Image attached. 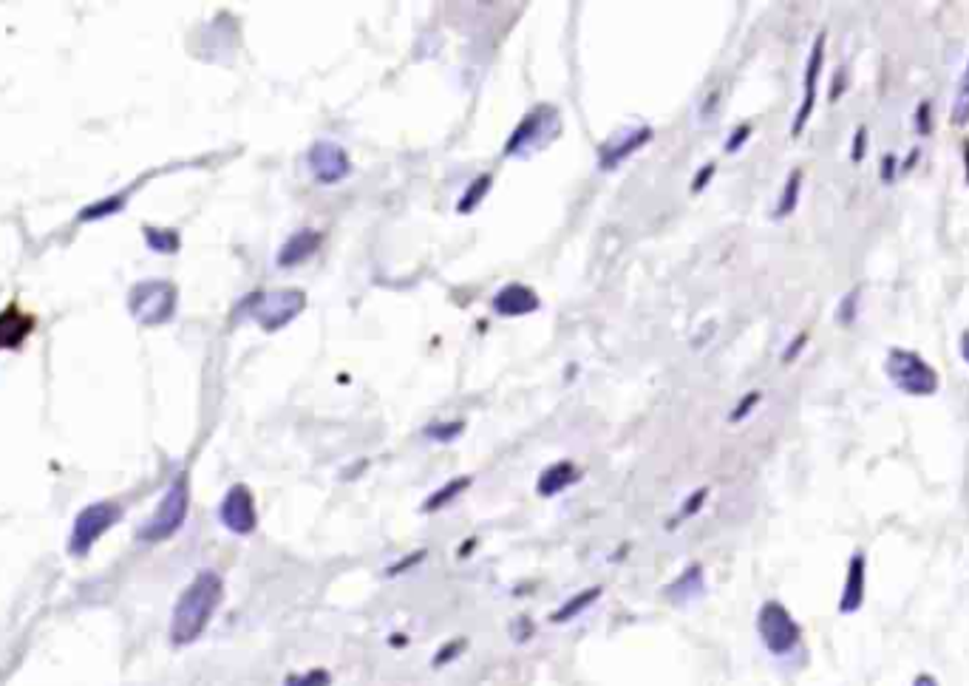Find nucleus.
Here are the masks:
<instances>
[{"mask_svg":"<svg viewBox=\"0 0 969 686\" xmlns=\"http://www.w3.org/2000/svg\"><path fill=\"white\" fill-rule=\"evenodd\" d=\"M224 601V582L216 570H199L193 582L182 590V596L170 616V641L176 647H187L202 638L207 624L213 621L216 610Z\"/></svg>","mask_w":969,"mask_h":686,"instance_id":"nucleus-1","label":"nucleus"},{"mask_svg":"<svg viewBox=\"0 0 969 686\" xmlns=\"http://www.w3.org/2000/svg\"><path fill=\"white\" fill-rule=\"evenodd\" d=\"M306 309L304 290H264L247 295L238 312L261 326L264 332H278L287 324H292Z\"/></svg>","mask_w":969,"mask_h":686,"instance_id":"nucleus-2","label":"nucleus"},{"mask_svg":"<svg viewBox=\"0 0 969 686\" xmlns=\"http://www.w3.org/2000/svg\"><path fill=\"white\" fill-rule=\"evenodd\" d=\"M179 307V290L165 278L139 281L128 292V312L139 326L168 324Z\"/></svg>","mask_w":969,"mask_h":686,"instance_id":"nucleus-3","label":"nucleus"},{"mask_svg":"<svg viewBox=\"0 0 969 686\" xmlns=\"http://www.w3.org/2000/svg\"><path fill=\"white\" fill-rule=\"evenodd\" d=\"M884 372L890 383L910 397H933L938 392V372L918 355L916 349L893 346L884 358Z\"/></svg>","mask_w":969,"mask_h":686,"instance_id":"nucleus-4","label":"nucleus"},{"mask_svg":"<svg viewBox=\"0 0 969 686\" xmlns=\"http://www.w3.org/2000/svg\"><path fill=\"white\" fill-rule=\"evenodd\" d=\"M187 508H190V485H187V474H179L168 485V491H165L162 502L156 505L151 519L136 533L139 542H165L176 531H182V525H185L187 519Z\"/></svg>","mask_w":969,"mask_h":686,"instance_id":"nucleus-5","label":"nucleus"},{"mask_svg":"<svg viewBox=\"0 0 969 686\" xmlns=\"http://www.w3.org/2000/svg\"><path fill=\"white\" fill-rule=\"evenodd\" d=\"M122 519V508L117 502H94V505H85L83 511L77 514L74 525H71V536H68V553L71 556H85L88 550L94 548L100 542L105 533L111 531Z\"/></svg>","mask_w":969,"mask_h":686,"instance_id":"nucleus-6","label":"nucleus"},{"mask_svg":"<svg viewBox=\"0 0 969 686\" xmlns=\"http://www.w3.org/2000/svg\"><path fill=\"white\" fill-rule=\"evenodd\" d=\"M757 633L763 638V644L768 652L774 655H788L791 650H797L799 638V624L794 616L782 607L780 601H765L757 613Z\"/></svg>","mask_w":969,"mask_h":686,"instance_id":"nucleus-7","label":"nucleus"},{"mask_svg":"<svg viewBox=\"0 0 969 686\" xmlns=\"http://www.w3.org/2000/svg\"><path fill=\"white\" fill-rule=\"evenodd\" d=\"M556 125H559V114H556V108H550V105H539V108H533L530 114L522 117V122L516 125V131H513L508 142H505V156H519V154H525V151H530V148L544 145V142L550 139V134H553V128H556Z\"/></svg>","mask_w":969,"mask_h":686,"instance_id":"nucleus-8","label":"nucleus"},{"mask_svg":"<svg viewBox=\"0 0 969 686\" xmlns=\"http://www.w3.org/2000/svg\"><path fill=\"white\" fill-rule=\"evenodd\" d=\"M306 165L309 173L315 176V182L321 185H338L349 173H352V159L346 154V148H340L338 142H315L306 151Z\"/></svg>","mask_w":969,"mask_h":686,"instance_id":"nucleus-9","label":"nucleus"},{"mask_svg":"<svg viewBox=\"0 0 969 686\" xmlns=\"http://www.w3.org/2000/svg\"><path fill=\"white\" fill-rule=\"evenodd\" d=\"M221 525L236 536H250L258 528V511H255V497L247 485H233L219 505Z\"/></svg>","mask_w":969,"mask_h":686,"instance_id":"nucleus-10","label":"nucleus"},{"mask_svg":"<svg viewBox=\"0 0 969 686\" xmlns=\"http://www.w3.org/2000/svg\"><path fill=\"white\" fill-rule=\"evenodd\" d=\"M825 43H828V37H825V32H819L814 40V49L808 54V66H805V77H802V103H799L797 117H794L791 137H799L805 131L808 120H811V114H814L816 86H819V74H822V66H825Z\"/></svg>","mask_w":969,"mask_h":686,"instance_id":"nucleus-11","label":"nucleus"},{"mask_svg":"<svg viewBox=\"0 0 969 686\" xmlns=\"http://www.w3.org/2000/svg\"><path fill=\"white\" fill-rule=\"evenodd\" d=\"M649 139H652V128H649V125H641V128L627 131L624 139L604 142V145L598 148V168H601V171H612V168H618L621 162H627L629 156L638 154Z\"/></svg>","mask_w":969,"mask_h":686,"instance_id":"nucleus-12","label":"nucleus"},{"mask_svg":"<svg viewBox=\"0 0 969 686\" xmlns=\"http://www.w3.org/2000/svg\"><path fill=\"white\" fill-rule=\"evenodd\" d=\"M539 307H542V301H539L536 290H530L527 284H519V281L505 284L502 290L493 295V309L499 315H508V318L530 315V312H536Z\"/></svg>","mask_w":969,"mask_h":686,"instance_id":"nucleus-13","label":"nucleus"},{"mask_svg":"<svg viewBox=\"0 0 969 686\" xmlns=\"http://www.w3.org/2000/svg\"><path fill=\"white\" fill-rule=\"evenodd\" d=\"M321 244H323L321 230L306 227V230L292 233V236L284 241V247L278 250V267H298V264H304L306 258H312L318 250H321Z\"/></svg>","mask_w":969,"mask_h":686,"instance_id":"nucleus-14","label":"nucleus"},{"mask_svg":"<svg viewBox=\"0 0 969 686\" xmlns=\"http://www.w3.org/2000/svg\"><path fill=\"white\" fill-rule=\"evenodd\" d=\"M34 329V315L23 312L17 304H9V307L0 312V352L3 349H17L23 346V341L32 335Z\"/></svg>","mask_w":969,"mask_h":686,"instance_id":"nucleus-15","label":"nucleus"},{"mask_svg":"<svg viewBox=\"0 0 969 686\" xmlns=\"http://www.w3.org/2000/svg\"><path fill=\"white\" fill-rule=\"evenodd\" d=\"M578 480H581V468L573 460H559V463L547 465L539 474L536 491H539V497H556Z\"/></svg>","mask_w":969,"mask_h":686,"instance_id":"nucleus-16","label":"nucleus"},{"mask_svg":"<svg viewBox=\"0 0 969 686\" xmlns=\"http://www.w3.org/2000/svg\"><path fill=\"white\" fill-rule=\"evenodd\" d=\"M865 601V553H853L848 565V579H845V590L839 599V610L848 616L856 613Z\"/></svg>","mask_w":969,"mask_h":686,"instance_id":"nucleus-17","label":"nucleus"},{"mask_svg":"<svg viewBox=\"0 0 969 686\" xmlns=\"http://www.w3.org/2000/svg\"><path fill=\"white\" fill-rule=\"evenodd\" d=\"M703 590H706V582H703V567L689 565L683 573H680L678 579H675V582L663 590V593H666L672 601L683 604V601L700 599V596H703Z\"/></svg>","mask_w":969,"mask_h":686,"instance_id":"nucleus-18","label":"nucleus"},{"mask_svg":"<svg viewBox=\"0 0 969 686\" xmlns=\"http://www.w3.org/2000/svg\"><path fill=\"white\" fill-rule=\"evenodd\" d=\"M601 593H604L601 587H587V590H581V593H576L573 599L564 601L556 613H550V621H553V624H567V621H573V618L581 616L587 607H593L595 601L601 599Z\"/></svg>","mask_w":969,"mask_h":686,"instance_id":"nucleus-19","label":"nucleus"},{"mask_svg":"<svg viewBox=\"0 0 969 686\" xmlns=\"http://www.w3.org/2000/svg\"><path fill=\"white\" fill-rule=\"evenodd\" d=\"M471 477L465 474V477H454V480H448L442 488H437L431 497L425 499L423 502V514H437V511H442V508H448L454 499L462 494V491H468L471 488Z\"/></svg>","mask_w":969,"mask_h":686,"instance_id":"nucleus-20","label":"nucleus"},{"mask_svg":"<svg viewBox=\"0 0 969 686\" xmlns=\"http://www.w3.org/2000/svg\"><path fill=\"white\" fill-rule=\"evenodd\" d=\"M142 236H145V241H148V247H151L153 253H159V256H173V253H179V247H182V239H179V233H176V230H165V227H142Z\"/></svg>","mask_w":969,"mask_h":686,"instance_id":"nucleus-21","label":"nucleus"},{"mask_svg":"<svg viewBox=\"0 0 969 686\" xmlns=\"http://www.w3.org/2000/svg\"><path fill=\"white\" fill-rule=\"evenodd\" d=\"M491 185H493V176L491 173H479L476 176L474 182L465 188V193H462V199L457 202V213H462V216H468V213H474L476 207L482 205V199L488 196V190H491Z\"/></svg>","mask_w":969,"mask_h":686,"instance_id":"nucleus-22","label":"nucleus"},{"mask_svg":"<svg viewBox=\"0 0 969 686\" xmlns=\"http://www.w3.org/2000/svg\"><path fill=\"white\" fill-rule=\"evenodd\" d=\"M799 190H802V171L794 168V171L788 173V179H785V185H782L780 202H777V207H774V216H777V219H785V216H791V213L797 210Z\"/></svg>","mask_w":969,"mask_h":686,"instance_id":"nucleus-23","label":"nucleus"},{"mask_svg":"<svg viewBox=\"0 0 969 686\" xmlns=\"http://www.w3.org/2000/svg\"><path fill=\"white\" fill-rule=\"evenodd\" d=\"M125 199H128V193H114V196H105L100 202L83 207L80 210V222H100V219L114 216V213H119L125 207Z\"/></svg>","mask_w":969,"mask_h":686,"instance_id":"nucleus-24","label":"nucleus"},{"mask_svg":"<svg viewBox=\"0 0 969 686\" xmlns=\"http://www.w3.org/2000/svg\"><path fill=\"white\" fill-rule=\"evenodd\" d=\"M952 122L955 125H967L969 122V63L961 80H958V91H955V100H952Z\"/></svg>","mask_w":969,"mask_h":686,"instance_id":"nucleus-25","label":"nucleus"},{"mask_svg":"<svg viewBox=\"0 0 969 686\" xmlns=\"http://www.w3.org/2000/svg\"><path fill=\"white\" fill-rule=\"evenodd\" d=\"M462 431H465V420H451V423H428L423 434L437 443H454Z\"/></svg>","mask_w":969,"mask_h":686,"instance_id":"nucleus-26","label":"nucleus"},{"mask_svg":"<svg viewBox=\"0 0 969 686\" xmlns=\"http://www.w3.org/2000/svg\"><path fill=\"white\" fill-rule=\"evenodd\" d=\"M859 298H862V290L856 287V290H850L842 301H839V307H836V321L842 326H850L853 321H856V315H859Z\"/></svg>","mask_w":969,"mask_h":686,"instance_id":"nucleus-27","label":"nucleus"},{"mask_svg":"<svg viewBox=\"0 0 969 686\" xmlns=\"http://www.w3.org/2000/svg\"><path fill=\"white\" fill-rule=\"evenodd\" d=\"M332 684V675L326 669H309L306 675L301 678H287V686H329Z\"/></svg>","mask_w":969,"mask_h":686,"instance_id":"nucleus-28","label":"nucleus"},{"mask_svg":"<svg viewBox=\"0 0 969 686\" xmlns=\"http://www.w3.org/2000/svg\"><path fill=\"white\" fill-rule=\"evenodd\" d=\"M760 397H763L760 392H748V395H743V400H740V403H737V406L731 409V414H729L731 423H743L748 414L754 412V406L760 403Z\"/></svg>","mask_w":969,"mask_h":686,"instance_id":"nucleus-29","label":"nucleus"},{"mask_svg":"<svg viewBox=\"0 0 969 686\" xmlns=\"http://www.w3.org/2000/svg\"><path fill=\"white\" fill-rule=\"evenodd\" d=\"M465 647H468V641H465V638H454V641H448V644L434 655V667H445V664H451V661H454Z\"/></svg>","mask_w":969,"mask_h":686,"instance_id":"nucleus-30","label":"nucleus"},{"mask_svg":"<svg viewBox=\"0 0 969 686\" xmlns=\"http://www.w3.org/2000/svg\"><path fill=\"white\" fill-rule=\"evenodd\" d=\"M748 137H751V125L748 122H743V125H737L734 131L729 134V139H726V154H734V151H740L743 145L748 142Z\"/></svg>","mask_w":969,"mask_h":686,"instance_id":"nucleus-31","label":"nucleus"},{"mask_svg":"<svg viewBox=\"0 0 969 686\" xmlns=\"http://www.w3.org/2000/svg\"><path fill=\"white\" fill-rule=\"evenodd\" d=\"M706 497H709V488H697L695 494L692 497L686 499L683 502V508H680V514H678V519H686V516H695L700 508H703V502H706Z\"/></svg>","mask_w":969,"mask_h":686,"instance_id":"nucleus-32","label":"nucleus"},{"mask_svg":"<svg viewBox=\"0 0 969 686\" xmlns=\"http://www.w3.org/2000/svg\"><path fill=\"white\" fill-rule=\"evenodd\" d=\"M423 559H425V550H417V553H408V556H406V559H403V562H397V565H391L389 570H386V573H389V576H403L406 570H411V567H417V565H420V562H423Z\"/></svg>","mask_w":969,"mask_h":686,"instance_id":"nucleus-33","label":"nucleus"},{"mask_svg":"<svg viewBox=\"0 0 969 686\" xmlns=\"http://www.w3.org/2000/svg\"><path fill=\"white\" fill-rule=\"evenodd\" d=\"M865 154H867V128L865 125H859V131H856V137H853V148H850V159H853V162H862Z\"/></svg>","mask_w":969,"mask_h":686,"instance_id":"nucleus-34","label":"nucleus"},{"mask_svg":"<svg viewBox=\"0 0 969 686\" xmlns=\"http://www.w3.org/2000/svg\"><path fill=\"white\" fill-rule=\"evenodd\" d=\"M882 171H879V176H882V182H896V173H899V159H896V154H884L882 156V165H879Z\"/></svg>","mask_w":969,"mask_h":686,"instance_id":"nucleus-35","label":"nucleus"},{"mask_svg":"<svg viewBox=\"0 0 969 686\" xmlns=\"http://www.w3.org/2000/svg\"><path fill=\"white\" fill-rule=\"evenodd\" d=\"M930 100H924V103L918 105V111H916V131L924 137V134H930L933 131V125H930Z\"/></svg>","mask_w":969,"mask_h":686,"instance_id":"nucleus-36","label":"nucleus"},{"mask_svg":"<svg viewBox=\"0 0 969 686\" xmlns=\"http://www.w3.org/2000/svg\"><path fill=\"white\" fill-rule=\"evenodd\" d=\"M714 171H717V165H714V162H706V165L700 168V173L695 176V182H692V193H703V188H706V185L714 179Z\"/></svg>","mask_w":969,"mask_h":686,"instance_id":"nucleus-37","label":"nucleus"},{"mask_svg":"<svg viewBox=\"0 0 969 686\" xmlns=\"http://www.w3.org/2000/svg\"><path fill=\"white\" fill-rule=\"evenodd\" d=\"M845 88H848V71L845 69H839L836 74H833V86H831V94H828V100L831 103H836L842 94H845Z\"/></svg>","mask_w":969,"mask_h":686,"instance_id":"nucleus-38","label":"nucleus"},{"mask_svg":"<svg viewBox=\"0 0 969 686\" xmlns=\"http://www.w3.org/2000/svg\"><path fill=\"white\" fill-rule=\"evenodd\" d=\"M805 343H808V335L802 332V335H797V338H794V343H788V349H785V355H782V361H785V363L794 361V358H797V355H799V349H802Z\"/></svg>","mask_w":969,"mask_h":686,"instance_id":"nucleus-39","label":"nucleus"},{"mask_svg":"<svg viewBox=\"0 0 969 686\" xmlns=\"http://www.w3.org/2000/svg\"><path fill=\"white\" fill-rule=\"evenodd\" d=\"M961 358L967 361V366H969V329L961 335Z\"/></svg>","mask_w":969,"mask_h":686,"instance_id":"nucleus-40","label":"nucleus"},{"mask_svg":"<svg viewBox=\"0 0 969 686\" xmlns=\"http://www.w3.org/2000/svg\"><path fill=\"white\" fill-rule=\"evenodd\" d=\"M916 686H938V681H935L933 675H918Z\"/></svg>","mask_w":969,"mask_h":686,"instance_id":"nucleus-41","label":"nucleus"},{"mask_svg":"<svg viewBox=\"0 0 969 686\" xmlns=\"http://www.w3.org/2000/svg\"><path fill=\"white\" fill-rule=\"evenodd\" d=\"M964 162H967V185H969V142H967V151H964Z\"/></svg>","mask_w":969,"mask_h":686,"instance_id":"nucleus-42","label":"nucleus"}]
</instances>
